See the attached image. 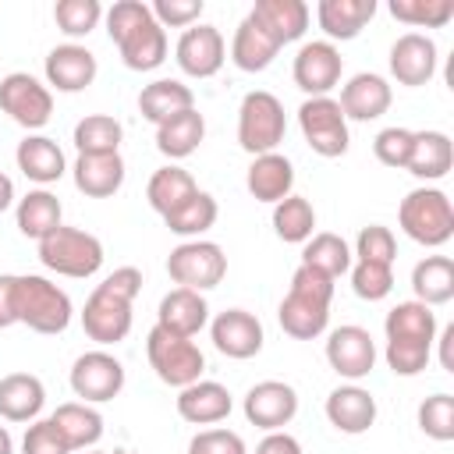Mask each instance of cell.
Returning a JSON list of instances; mask_svg holds the SVG:
<instances>
[{
    "label": "cell",
    "instance_id": "cell-1",
    "mask_svg": "<svg viewBox=\"0 0 454 454\" xmlns=\"http://www.w3.org/2000/svg\"><path fill=\"white\" fill-rule=\"evenodd\" d=\"M142 291V270L135 266H121L110 277H103V284H96V291L89 294L85 309H82V330L89 340L96 344H117L131 333V305Z\"/></svg>",
    "mask_w": 454,
    "mask_h": 454
},
{
    "label": "cell",
    "instance_id": "cell-2",
    "mask_svg": "<svg viewBox=\"0 0 454 454\" xmlns=\"http://www.w3.org/2000/svg\"><path fill=\"white\" fill-rule=\"evenodd\" d=\"M330 301H333V280L312 266H298L291 277V287L277 309L280 330L294 340H312L330 323Z\"/></svg>",
    "mask_w": 454,
    "mask_h": 454
},
{
    "label": "cell",
    "instance_id": "cell-3",
    "mask_svg": "<svg viewBox=\"0 0 454 454\" xmlns=\"http://www.w3.org/2000/svg\"><path fill=\"white\" fill-rule=\"evenodd\" d=\"M14 312L18 323L35 333H64L74 316V305L67 291H60L53 280L39 273H14Z\"/></svg>",
    "mask_w": 454,
    "mask_h": 454
},
{
    "label": "cell",
    "instance_id": "cell-4",
    "mask_svg": "<svg viewBox=\"0 0 454 454\" xmlns=\"http://www.w3.org/2000/svg\"><path fill=\"white\" fill-rule=\"evenodd\" d=\"M103 241L82 227H67L60 223L57 231H50L43 241H39V262L60 277H74V280H85L92 273H99L103 266Z\"/></svg>",
    "mask_w": 454,
    "mask_h": 454
},
{
    "label": "cell",
    "instance_id": "cell-5",
    "mask_svg": "<svg viewBox=\"0 0 454 454\" xmlns=\"http://www.w3.org/2000/svg\"><path fill=\"white\" fill-rule=\"evenodd\" d=\"M397 220H401V231L426 248H440L454 234V206H450L447 192H440V188L408 192L401 199Z\"/></svg>",
    "mask_w": 454,
    "mask_h": 454
},
{
    "label": "cell",
    "instance_id": "cell-6",
    "mask_svg": "<svg viewBox=\"0 0 454 454\" xmlns=\"http://www.w3.org/2000/svg\"><path fill=\"white\" fill-rule=\"evenodd\" d=\"M284 131H287L284 103L266 89L245 92L238 106V145L252 156L277 153V145L284 142Z\"/></svg>",
    "mask_w": 454,
    "mask_h": 454
},
{
    "label": "cell",
    "instance_id": "cell-7",
    "mask_svg": "<svg viewBox=\"0 0 454 454\" xmlns=\"http://www.w3.org/2000/svg\"><path fill=\"white\" fill-rule=\"evenodd\" d=\"M145 355H149V365L153 372L167 383V387H188L195 380H202V369H206V358L199 351V344L192 337H177L163 326H153L149 337H145Z\"/></svg>",
    "mask_w": 454,
    "mask_h": 454
},
{
    "label": "cell",
    "instance_id": "cell-8",
    "mask_svg": "<svg viewBox=\"0 0 454 454\" xmlns=\"http://www.w3.org/2000/svg\"><path fill=\"white\" fill-rule=\"evenodd\" d=\"M167 273L177 287H188V291H209L216 287L223 277H227V255L216 241H181L177 248H170L167 255Z\"/></svg>",
    "mask_w": 454,
    "mask_h": 454
},
{
    "label": "cell",
    "instance_id": "cell-9",
    "mask_svg": "<svg viewBox=\"0 0 454 454\" xmlns=\"http://www.w3.org/2000/svg\"><path fill=\"white\" fill-rule=\"evenodd\" d=\"M298 128L309 142L312 153L333 160V156H344L348 153V121L337 106L333 96H309L301 106H298Z\"/></svg>",
    "mask_w": 454,
    "mask_h": 454
},
{
    "label": "cell",
    "instance_id": "cell-10",
    "mask_svg": "<svg viewBox=\"0 0 454 454\" xmlns=\"http://www.w3.org/2000/svg\"><path fill=\"white\" fill-rule=\"evenodd\" d=\"M0 110L14 124L39 131L53 114V92L28 71H11L0 78Z\"/></svg>",
    "mask_w": 454,
    "mask_h": 454
},
{
    "label": "cell",
    "instance_id": "cell-11",
    "mask_svg": "<svg viewBox=\"0 0 454 454\" xmlns=\"http://www.w3.org/2000/svg\"><path fill=\"white\" fill-rule=\"evenodd\" d=\"M71 390L74 397H82L85 404H103V401H114L121 390H124V365L96 348V351H85L74 358L71 365Z\"/></svg>",
    "mask_w": 454,
    "mask_h": 454
},
{
    "label": "cell",
    "instance_id": "cell-12",
    "mask_svg": "<svg viewBox=\"0 0 454 454\" xmlns=\"http://www.w3.org/2000/svg\"><path fill=\"white\" fill-rule=\"evenodd\" d=\"M326 362L337 376L344 380H365L376 365V340L365 326H337L330 337H326Z\"/></svg>",
    "mask_w": 454,
    "mask_h": 454
},
{
    "label": "cell",
    "instance_id": "cell-13",
    "mask_svg": "<svg viewBox=\"0 0 454 454\" xmlns=\"http://www.w3.org/2000/svg\"><path fill=\"white\" fill-rule=\"evenodd\" d=\"M340 71H344V57L333 43L326 39H316V43H305L294 57V85L305 92V96H330V89L340 82Z\"/></svg>",
    "mask_w": 454,
    "mask_h": 454
},
{
    "label": "cell",
    "instance_id": "cell-14",
    "mask_svg": "<svg viewBox=\"0 0 454 454\" xmlns=\"http://www.w3.org/2000/svg\"><path fill=\"white\" fill-rule=\"evenodd\" d=\"M245 419L266 433L284 429L298 415V390L284 380H262L245 394Z\"/></svg>",
    "mask_w": 454,
    "mask_h": 454
},
{
    "label": "cell",
    "instance_id": "cell-15",
    "mask_svg": "<svg viewBox=\"0 0 454 454\" xmlns=\"http://www.w3.org/2000/svg\"><path fill=\"white\" fill-rule=\"evenodd\" d=\"M174 60L184 74L192 78H213L223 60H227V46L216 25H192L181 32L177 46H174Z\"/></svg>",
    "mask_w": 454,
    "mask_h": 454
},
{
    "label": "cell",
    "instance_id": "cell-16",
    "mask_svg": "<svg viewBox=\"0 0 454 454\" xmlns=\"http://www.w3.org/2000/svg\"><path fill=\"white\" fill-rule=\"evenodd\" d=\"M209 337H213V348L220 351V355H227V358H238V362H245V358H255L259 351H262V323L252 316V312H245V309H227V312H220L213 323H209Z\"/></svg>",
    "mask_w": 454,
    "mask_h": 454
},
{
    "label": "cell",
    "instance_id": "cell-17",
    "mask_svg": "<svg viewBox=\"0 0 454 454\" xmlns=\"http://www.w3.org/2000/svg\"><path fill=\"white\" fill-rule=\"evenodd\" d=\"M390 74L397 85L419 89L436 74V43L422 32H404L390 46Z\"/></svg>",
    "mask_w": 454,
    "mask_h": 454
},
{
    "label": "cell",
    "instance_id": "cell-18",
    "mask_svg": "<svg viewBox=\"0 0 454 454\" xmlns=\"http://www.w3.org/2000/svg\"><path fill=\"white\" fill-rule=\"evenodd\" d=\"M96 74H99V64L89 46L64 43L46 53V82L57 92H82L96 82Z\"/></svg>",
    "mask_w": 454,
    "mask_h": 454
},
{
    "label": "cell",
    "instance_id": "cell-19",
    "mask_svg": "<svg viewBox=\"0 0 454 454\" xmlns=\"http://www.w3.org/2000/svg\"><path fill=\"white\" fill-rule=\"evenodd\" d=\"M390 99H394L390 82L383 74L362 71V74L348 78V85L340 89L337 106H340L344 121H376V117H383L390 110Z\"/></svg>",
    "mask_w": 454,
    "mask_h": 454
},
{
    "label": "cell",
    "instance_id": "cell-20",
    "mask_svg": "<svg viewBox=\"0 0 454 454\" xmlns=\"http://www.w3.org/2000/svg\"><path fill=\"white\" fill-rule=\"evenodd\" d=\"M326 419H330V426L337 433H348V436L369 433L372 422H376V397L365 387H358V383H344V387L330 390Z\"/></svg>",
    "mask_w": 454,
    "mask_h": 454
},
{
    "label": "cell",
    "instance_id": "cell-21",
    "mask_svg": "<svg viewBox=\"0 0 454 454\" xmlns=\"http://www.w3.org/2000/svg\"><path fill=\"white\" fill-rule=\"evenodd\" d=\"M231 408H234L231 390L216 380H195L177 394V415L192 426H216L231 415Z\"/></svg>",
    "mask_w": 454,
    "mask_h": 454
},
{
    "label": "cell",
    "instance_id": "cell-22",
    "mask_svg": "<svg viewBox=\"0 0 454 454\" xmlns=\"http://www.w3.org/2000/svg\"><path fill=\"white\" fill-rule=\"evenodd\" d=\"M245 188L255 202H270L277 206L280 199L291 195L294 188V163L280 153H262V156H252L248 163V174H245Z\"/></svg>",
    "mask_w": 454,
    "mask_h": 454
},
{
    "label": "cell",
    "instance_id": "cell-23",
    "mask_svg": "<svg viewBox=\"0 0 454 454\" xmlns=\"http://www.w3.org/2000/svg\"><path fill=\"white\" fill-rule=\"evenodd\" d=\"M209 323V305L199 291H188V287H174L160 298V309H156V326L177 333V337H195L202 326Z\"/></svg>",
    "mask_w": 454,
    "mask_h": 454
},
{
    "label": "cell",
    "instance_id": "cell-24",
    "mask_svg": "<svg viewBox=\"0 0 454 454\" xmlns=\"http://www.w3.org/2000/svg\"><path fill=\"white\" fill-rule=\"evenodd\" d=\"M46 404V387L32 372H7L0 380V419L7 422H35Z\"/></svg>",
    "mask_w": 454,
    "mask_h": 454
},
{
    "label": "cell",
    "instance_id": "cell-25",
    "mask_svg": "<svg viewBox=\"0 0 454 454\" xmlns=\"http://www.w3.org/2000/svg\"><path fill=\"white\" fill-rule=\"evenodd\" d=\"M280 46L287 43H298L309 28V4L305 0H255L252 11H248Z\"/></svg>",
    "mask_w": 454,
    "mask_h": 454
},
{
    "label": "cell",
    "instance_id": "cell-26",
    "mask_svg": "<svg viewBox=\"0 0 454 454\" xmlns=\"http://www.w3.org/2000/svg\"><path fill=\"white\" fill-rule=\"evenodd\" d=\"M277 53H280V43H277L252 14H245L241 25L234 28V39H231V60H234L241 71L255 74V71H266Z\"/></svg>",
    "mask_w": 454,
    "mask_h": 454
},
{
    "label": "cell",
    "instance_id": "cell-27",
    "mask_svg": "<svg viewBox=\"0 0 454 454\" xmlns=\"http://www.w3.org/2000/svg\"><path fill=\"white\" fill-rule=\"evenodd\" d=\"M454 167V145L443 131H415L404 170L419 181H440Z\"/></svg>",
    "mask_w": 454,
    "mask_h": 454
},
{
    "label": "cell",
    "instance_id": "cell-28",
    "mask_svg": "<svg viewBox=\"0 0 454 454\" xmlns=\"http://www.w3.org/2000/svg\"><path fill=\"white\" fill-rule=\"evenodd\" d=\"M14 160H18V170H21L28 181H35V184H53V181H60L64 170H67L64 149H60L53 138H46V135H28V138H21Z\"/></svg>",
    "mask_w": 454,
    "mask_h": 454
},
{
    "label": "cell",
    "instance_id": "cell-29",
    "mask_svg": "<svg viewBox=\"0 0 454 454\" xmlns=\"http://www.w3.org/2000/svg\"><path fill=\"white\" fill-rule=\"evenodd\" d=\"M74 188L89 199H110L124 184V160L121 153H103V156H78L74 167Z\"/></svg>",
    "mask_w": 454,
    "mask_h": 454
},
{
    "label": "cell",
    "instance_id": "cell-30",
    "mask_svg": "<svg viewBox=\"0 0 454 454\" xmlns=\"http://www.w3.org/2000/svg\"><path fill=\"white\" fill-rule=\"evenodd\" d=\"M376 14V0H319L316 21L330 39H355ZM326 39V43H330Z\"/></svg>",
    "mask_w": 454,
    "mask_h": 454
},
{
    "label": "cell",
    "instance_id": "cell-31",
    "mask_svg": "<svg viewBox=\"0 0 454 454\" xmlns=\"http://www.w3.org/2000/svg\"><path fill=\"white\" fill-rule=\"evenodd\" d=\"M121 60L131 71H156L167 60V28L156 25V18H145L142 25H135L121 43Z\"/></svg>",
    "mask_w": 454,
    "mask_h": 454
},
{
    "label": "cell",
    "instance_id": "cell-32",
    "mask_svg": "<svg viewBox=\"0 0 454 454\" xmlns=\"http://www.w3.org/2000/svg\"><path fill=\"white\" fill-rule=\"evenodd\" d=\"M206 138V117L192 106V110H181L174 114L170 121L156 124V149L167 156V160H184L192 156Z\"/></svg>",
    "mask_w": 454,
    "mask_h": 454
},
{
    "label": "cell",
    "instance_id": "cell-33",
    "mask_svg": "<svg viewBox=\"0 0 454 454\" xmlns=\"http://www.w3.org/2000/svg\"><path fill=\"white\" fill-rule=\"evenodd\" d=\"M50 422L57 426V433L67 440L71 450H89L103 436V415L92 404H85V401L57 404V411L50 415Z\"/></svg>",
    "mask_w": 454,
    "mask_h": 454
},
{
    "label": "cell",
    "instance_id": "cell-34",
    "mask_svg": "<svg viewBox=\"0 0 454 454\" xmlns=\"http://www.w3.org/2000/svg\"><path fill=\"white\" fill-rule=\"evenodd\" d=\"M195 106V92L177 78H156L138 92V110L149 124H163L181 110Z\"/></svg>",
    "mask_w": 454,
    "mask_h": 454
},
{
    "label": "cell",
    "instance_id": "cell-35",
    "mask_svg": "<svg viewBox=\"0 0 454 454\" xmlns=\"http://www.w3.org/2000/svg\"><path fill=\"white\" fill-rule=\"evenodd\" d=\"M60 216H64V206H60V199H57L53 192H46V188L28 192V195L18 199V206H14V223H18V231H21L25 238H35V241H43L50 231H57V227H60Z\"/></svg>",
    "mask_w": 454,
    "mask_h": 454
},
{
    "label": "cell",
    "instance_id": "cell-36",
    "mask_svg": "<svg viewBox=\"0 0 454 454\" xmlns=\"http://www.w3.org/2000/svg\"><path fill=\"white\" fill-rule=\"evenodd\" d=\"M411 291L422 305H447L454 298V259L447 255H426L411 270Z\"/></svg>",
    "mask_w": 454,
    "mask_h": 454
},
{
    "label": "cell",
    "instance_id": "cell-37",
    "mask_svg": "<svg viewBox=\"0 0 454 454\" xmlns=\"http://www.w3.org/2000/svg\"><path fill=\"white\" fill-rule=\"evenodd\" d=\"M195 192H199L195 177H192L184 167H174V163L160 167V170L149 177V184H145V199H149V206H153L160 216H167V213H174L177 206H184Z\"/></svg>",
    "mask_w": 454,
    "mask_h": 454
},
{
    "label": "cell",
    "instance_id": "cell-38",
    "mask_svg": "<svg viewBox=\"0 0 454 454\" xmlns=\"http://www.w3.org/2000/svg\"><path fill=\"white\" fill-rule=\"evenodd\" d=\"M124 128L110 114H85L74 124V149L78 156H103V153H121Z\"/></svg>",
    "mask_w": 454,
    "mask_h": 454
},
{
    "label": "cell",
    "instance_id": "cell-39",
    "mask_svg": "<svg viewBox=\"0 0 454 454\" xmlns=\"http://www.w3.org/2000/svg\"><path fill=\"white\" fill-rule=\"evenodd\" d=\"M383 330H387V340L408 337V340H426V344H433V340H436V316H433V309L422 305V301H397V305L387 312Z\"/></svg>",
    "mask_w": 454,
    "mask_h": 454
},
{
    "label": "cell",
    "instance_id": "cell-40",
    "mask_svg": "<svg viewBox=\"0 0 454 454\" xmlns=\"http://www.w3.org/2000/svg\"><path fill=\"white\" fill-rule=\"evenodd\" d=\"M216 199L209 195V192H195L184 206H177L174 213H167L163 216V223H167V231L170 234H177V238H188V241H195L199 234H206L213 223H216Z\"/></svg>",
    "mask_w": 454,
    "mask_h": 454
},
{
    "label": "cell",
    "instance_id": "cell-41",
    "mask_svg": "<svg viewBox=\"0 0 454 454\" xmlns=\"http://www.w3.org/2000/svg\"><path fill=\"white\" fill-rule=\"evenodd\" d=\"M301 266H312V270L326 273L330 280H337L340 273L351 270V248L340 234H330V231L312 234L301 248Z\"/></svg>",
    "mask_w": 454,
    "mask_h": 454
},
{
    "label": "cell",
    "instance_id": "cell-42",
    "mask_svg": "<svg viewBox=\"0 0 454 454\" xmlns=\"http://www.w3.org/2000/svg\"><path fill=\"white\" fill-rule=\"evenodd\" d=\"M273 231L287 245H305L316 231V209L301 195H287L273 206Z\"/></svg>",
    "mask_w": 454,
    "mask_h": 454
},
{
    "label": "cell",
    "instance_id": "cell-43",
    "mask_svg": "<svg viewBox=\"0 0 454 454\" xmlns=\"http://www.w3.org/2000/svg\"><path fill=\"white\" fill-rule=\"evenodd\" d=\"M390 14L415 28H443L454 18V0H390Z\"/></svg>",
    "mask_w": 454,
    "mask_h": 454
},
{
    "label": "cell",
    "instance_id": "cell-44",
    "mask_svg": "<svg viewBox=\"0 0 454 454\" xmlns=\"http://www.w3.org/2000/svg\"><path fill=\"white\" fill-rule=\"evenodd\" d=\"M103 18V7L99 0H57L53 4V21L64 35L78 39V35H89Z\"/></svg>",
    "mask_w": 454,
    "mask_h": 454
},
{
    "label": "cell",
    "instance_id": "cell-45",
    "mask_svg": "<svg viewBox=\"0 0 454 454\" xmlns=\"http://www.w3.org/2000/svg\"><path fill=\"white\" fill-rule=\"evenodd\" d=\"M419 429L436 440V443H447L454 440V397L450 394H433L419 404Z\"/></svg>",
    "mask_w": 454,
    "mask_h": 454
},
{
    "label": "cell",
    "instance_id": "cell-46",
    "mask_svg": "<svg viewBox=\"0 0 454 454\" xmlns=\"http://www.w3.org/2000/svg\"><path fill=\"white\" fill-rule=\"evenodd\" d=\"M429 355H433V344L426 340H408V337H394L387 340V365L394 376H419L426 365H429Z\"/></svg>",
    "mask_w": 454,
    "mask_h": 454
},
{
    "label": "cell",
    "instance_id": "cell-47",
    "mask_svg": "<svg viewBox=\"0 0 454 454\" xmlns=\"http://www.w3.org/2000/svg\"><path fill=\"white\" fill-rule=\"evenodd\" d=\"M355 255H358V262H383V266H394V259H397L394 231L383 227V223L362 227L358 238H355Z\"/></svg>",
    "mask_w": 454,
    "mask_h": 454
},
{
    "label": "cell",
    "instance_id": "cell-48",
    "mask_svg": "<svg viewBox=\"0 0 454 454\" xmlns=\"http://www.w3.org/2000/svg\"><path fill=\"white\" fill-rule=\"evenodd\" d=\"M351 287L362 301H383L394 291V266L383 262H355L351 266Z\"/></svg>",
    "mask_w": 454,
    "mask_h": 454
},
{
    "label": "cell",
    "instance_id": "cell-49",
    "mask_svg": "<svg viewBox=\"0 0 454 454\" xmlns=\"http://www.w3.org/2000/svg\"><path fill=\"white\" fill-rule=\"evenodd\" d=\"M411 135L415 131H408V128H383L376 138H372V153H376V160L383 163V167H397V170H404V163H408V153H411Z\"/></svg>",
    "mask_w": 454,
    "mask_h": 454
},
{
    "label": "cell",
    "instance_id": "cell-50",
    "mask_svg": "<svg viewBox=\"0 0 454 454\" xmlns=\"http://www.w3.org/2000/svg\"><path fill=\"white\" fill-rule=\"evenodd\" d=\"M103 18H106V35H110V43H121L135 25H142L145 18H153V11H149V4H142V0H117Z\"/></svg>",
    "mask_w": 454,
    "mask_h": 454
},
{
    "label": "cell",
    "instance_id": "cell-51",
    "mask_svg": "<svg viewBox=\"0 0 454 454\" xmlns=\"http://www.w3.org/2000/svg\"><path fill=\"white\" fill-rule=\"evenodd\" d=\"M202 7H206L202 0H156L149 11L160 28H192V25H199Z\"/></svg>",
    "mask_w": 454,
    "mask_h": 454
},
{
    "label": "cell",
    "instance_id": "cell-52",
    "mask_svg": "<svg viewBox=\"0 0 454 454\" xmlns=\"http://www.w3.org/2000/svg\"><path fill=\"white\" fill-rule=\"evenodd\" d=\"M21 454H71V447L50 419H35L21 436Z\"/></svg>",
    "mask_w": 454,
    "mask_h": 454
},
{
    "label": "cell",
    "instance_id": "cell-53",
    "mask_svg": "<svg viewBox=\"0 0 454 454\" xmlns=\"http://www.w3.org/2000/svg\"><path fill=\"white\" fill-rule=\"evenodd\" d=\"M188 454H248V447L234 429H202L192 436Z\"/></svg>",
    "mask_w": 454,
    "mask_h": 454
},
{
    "label": "cell",
    "instance_id": "cell-54",
    "mask_svg": "<svg viewBox=\"0 0 454 454\" xmlns=\"http://www.w3.org/2000/svg\"><path fill=\"white\" fill-rule=\"evenodd\" d=\"M255 454H301V443H298L291 433L277 429V433H266V436L259 440Z\"/></svg>",
    "mask_w": 454,
    "mask_h": 454
},
{
    "label": "cell",
    "instance_id": "cell-55",
    "mask_svg": "<svg viewBox=\"0 0 454 454\" xmlns=\"http://www.w3.org/2000/svg\"><path fill=\"white\" fill-rule=\"evenodd\" d=\"M18 312H14V273H0V330L14 326Z\"/></svg>",
    "mask_w": 454,
    "mask_h": 454
},
{
    "label": "cell",
    "instance_id": "cell-56",
    "mask_svg": "<svg viewBox=\"0 0 454 454\" xmlns=\"http://www.w3.org/2000/svg\"><path fill=\"white\" fill-rule=\"evenodd\" d=\"M440 365L447 372H454V323L440 330Z\"/></svg>",
    "mask_w": 454,
    "mask_h": 454
},
{
    "label": "cell",
    "instance_id": "cell-57",
    "mask_svg": "<svg viewBox=\"0 0 454 454\" xmlns=\"http://www.w3.org/2000/svg\"><path fill=\"white\" fill-rule=\"evenodd\" d=\"M11 202H14V181H11V177L0 170V213H4Z\"/></svg>",
    "mask_w": 454,
    "mask_h": 454
},
{
    "label": "cell",
    "instance_id": "cell-58",
    "mask_svg": "<svg viewBox=\"0 0 454 454\" xmlns=\"http://www.w3.org/2000/svg\"><path fill=\"white\" fill-rule=\"evenodd\" d=\"M0 454H14V440H11L7 426H0Z\"/></svg>",
    "mask_w": 454,
    "mask_h": 454
},
{
    "label": "cell",
    "instance_id": "cell-59",
    "mask_svg": "<svg viewBox=\"0 0 454 454\" xmlns=\"http://www.w3.org/2000/svg\"><path fill=\"white\" fill-rule=\"evenodd\" d=\"M89 454H103V450H89Z\"/></svg>",
    "mask_w": 454,
    "mask_h": 454
}]
</instances>
